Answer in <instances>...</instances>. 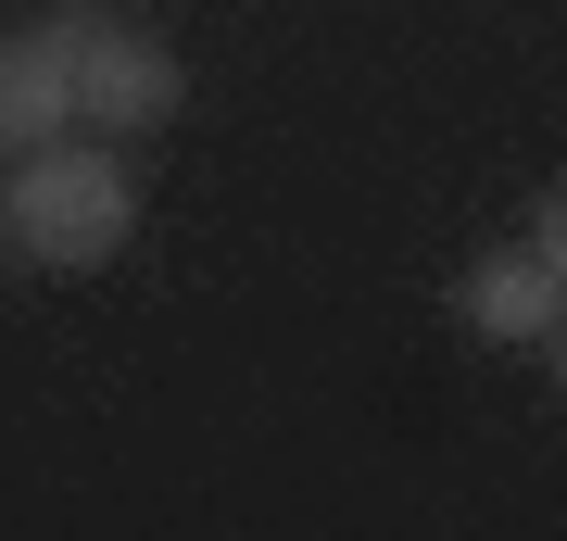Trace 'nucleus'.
Wrapping results in <instances>:
<instances>
[{
	"mask_svg": "<svg viewBox=\"0 0 567 541\" xmlns=\"http://www.w3.org/2000/svg\"><path fill=\"white\" fill-rule=\"evenodd\" d=\"M0 227H13V264H51V278H89V264L126 252L140 227V189L102 139H51L13 152V189H0Z\"/></svg>",
	"mask_w": 567,
	"mask_h": 541,
	"instance_id": "nucleus-1",
	"label": "nucleus"
},
{
	"mask_svg": "<svg viewBox=\"0 0 567 541\" xmlns=\"http://www.w3.org/2000/svg\"><path fill=\"white\" fill-rule=\"evenodd\" d=\"M454 315L480 327V341H517V353H555V327H567V215H555V201H543V215L517 227L505 252H480V264H466Z\"/></svg>",
	"mask_w": 567,
	"mask_h": 541,
	"instance_id": "nucleus-2",
	"label": "nucleus"
},
{
	"mask_svg": "<svg viewBox=\"0 0 567 541\" xmlns=\"http://www.w3.org/2000/svg\"><path fill=\"white\" fill-rule=\"evenodd\" d=\"M63 101H76V126H102V139H152V126H177V101H189V76H177V51L164 39H140V25H102V39L76 51V76H63Z\"/></svg>",
	"mask_w": 567,
	"mask_h": 541,
	"instance_id": "nucleus-3",
	"label": "nucleus"
},
{
	"mask_svg": "<svg viewBox=\"0 0 567 541\" xmlns=\"http://www.w3.org/2000/svg\"><path fill=\"white\" fill-rule=\"evenodd\" d=\"M63 126H76V101H63V76L25 51V25H13V39H0V152H51Z\"/></svg>",
	"mask_w": 567,
	"mask_h": 541,
	"instance_id": "nucleus-4",
	"label": "nucleus"
},
{
	"mask_svg": "<svg viewBox=\"0 0 567 541\" xmlns=\"http://www.w3.org/2000/svg\"><path fill=\"white\" fill-rule=\"evenodd\" d=\"M0 264H13V227H0Z\"/></svg>",
	"mask_w": 567,
	"mask_h": 541,
	"instance_id": "nucleus-5",
	"label": "nucleus"
}]
</instances>
